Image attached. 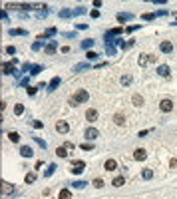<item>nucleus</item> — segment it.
<instances>
[{
    "mask_svg": "<svg viewBox=\"0 0 177 199\" xmlns=\"http://www.w3.org/2000/svg\"><path fill=\"white\" fill-rule=\"evenodd\" d=\"M56 131H60V133H68V131H70V123L64 121V119H58V121H56Z\"/></svg>",
    "mask_w": 177,
    "mask_h": 199,
    "instance_id": "20e7f679",
    "label": "nucleus"
},
{
    "mask_svg": "<svg viewBox=\"0 0 177 199\" xmlns=\"http://www.w3.org/2000/svg\"><path fill=\"white\" fill-rule=\"evenodd\" d=\"M60 82H62V80L58 78V76H56V78H52V80H50V84H48V92H54V90L60 86Z\"/></svg>",
    "mask_w": 177,
    "mask_h": 199,
    "instance_id": "9b49d317",
    "label": "nucleus"
},
{
    "mask_svg": "<svg viewBox=\"0 0 177 199\" xmlns=\"http://www.w3.org/2000/svg\"><path fill=\"white\" fill-rule=\"evenodd\" d=\"M133 18V14H128V12H120L118 14V20L120 22H128V20H132Z\"/></svg>",
    "mask_w": 177,
    "mask_h": 199,
    "instance_id": "6ab92c4d",
    "label": "nucleus"
},
{
    "mask_svg": "<svg viewBox=\"0 0 177 199\" xmlns=\"http://www.w3.org/2000/svg\"><path fill=\"white\" fill-rule=\"evenodd\" d=\"M86 119H88V121H96V119H98V110L90 108L88 112H86Z\"/></svg>",
    "mask_w": 177,
    "mask_h": 199,
    "instance_id": "f8f14e48",
    "label": "nucleus"
},
{
    "mask_svg": "<svg viewBox=\"0 0 177 199\" xmlns=\"http://www.w3.org/2000/svg\"><path fill=\"white\" fill-rule=\"evenodd\" d=\"M42 70H44V66H32V72H30V74H32V76H36V74H40Z\"/></svg>",
    "mask_w": 177,
    "mask_h": 199,
    "instance_id": "7c9ffc66",
    "label": "nucleus"
},
{
    "mask_svg": "<svg viewBox=\"0 0 177 199\" xmlns=\"http://www.w3.org/2000/svg\"><path fill=\"white\" fill-rule=\"evenodd\" d=\"M56 50H58V44H56V42L46 44V48H44V52H46V54H50V56H52V54H56Z\"/></svg>",
    "mask_w": 177,
    "mask_h": 199,
    "instance_id": "9d476101",
    "label": "nucleus"
},
{
    "mask_svg": "<svg viewBox=\"0 0 177 199\" xmlns=\"http://www.w3.org/2000/svg\"><path fill=\"white\" fill-rule=\"evenodd\" d=\"M92 46H94V40H92V38H88V40H84V42H82V48H84V50H90Z\"/></svg>",
    "mask_w": 177,
    "mask_h": 199,
    "instance_id": "a878e982",
    "label": "nucleus"
},
{
    "mask_svg": "<svg viewBox=\"0 0 177 199\" xmlns=\"http://www.w3.org/2000/svg\"><path fill=\"white\" fill-rule=\"evenodd\" d=\"M42 46H44V42H40V40H38V42H34V44H32V50L36 52V50H40Z\"/></svg>",
    "mask_w": 177,
    "mask_h": 199,
    "instance_id": "c9c22d12",
    "label": "nucleus"
},
{
    "mask_svg": "<svg viewBox=\"0 0 177 199\" xmlns=\"http://www.w3.org/2000/svg\"><path fill=\"white\" fill-rule=\"evenodd\" d=\"M58 197L60 199H72V191H70V189H62Z\"/></svg>",
    "mask_w": 177,
    "mask_h": 199,
    "instance_id": "4be33fe9",
    "label": "nucleus"
},
{
    "mask_svg": "<svg viewBox=\"0 0 177 199\" xmlns=\"http://www.w3.org/2000/svg\"><path fill=\"white\" fill-rule=\"evenodd\" d=\"M124 183H126V179H124V177H116V179H114V185H116V187H122Z\"/></svg>",
    "mask_w": 177,
    "mask_h": 199,
    "instance_id": "473e14b6",
    "label": "nucleus"
},
{
    "mask_svg": "<svg viewBox=\"0 0 177 199\" xmlns=\"http://www.w3.org/2000/svg\"><path fill=\"white\" fill-rule=\"evenodd\" d=\"M2 74H4V76H8V74H16V70H14L12 64H4V66H2Z\"/></svg>",
    "mask_w": 177,
    "mask_h": 199,
    "instance_id": "4468645a",
    "label": "nucleus"
},
{
    "mask_svg": "<svg viewBox=\"0 0 177 199\" xmlns=\"http://www.w3.org/2000/svg\"><path fill=\"white\" fill-rule=\"evenodd\" d=\"M36 181V173H26V183H34Z\"/></svg>",
    "mask_w": 177,
    "mask_h": 199,
    "instance_id": "2f4dec72",
    "label": "nucleus"
},
{
    "mask_svg": "<svg viewBox=\"0 0 177 199\" xmlns=\"http://www.w3.org/2000/svg\"><path fill=\"white\" fill-rule=\"evenodd\" d=\"M157 74H159L161 78H169V66H165V64H161V66L157 68Z\"/></svg>",
    "mask_w": 177,
    "mask_h": 199,
    "instance_id": "1a4fd4ad",
    "label": "nucleus"
},
{
    "mask_svg": "<svg viewBox=\"0 0 177 199\" xmlns=\"http://www.w3.org/2000/svg\"><path fill=\"white\" fill-rule=\"evenodd\" d=\"M130 84H132V76H130V74H126V76L122 78V86H130Z\"/></svg>",
    "mask_w": 177,
    "mask_h": 199,
    "instance_id": "c756f323",
    "label": "nucleus"
},
{
    "mask_svg": "<svg viewBox=\"0 0 177 199\" xmlns=\"http://www.w3.org/2000/svg\"><path fill=\"white\" fill-rule=\"evenodd\" d=\"M12 191H14V185L8 183V181H2V193L8 195V193H12Z\"/></svg>",
    "mask_w": 177,
    "mask_h": 199,
    "instance_id": "ddd939ff",
    "label": "nucleus"
},
{
    "mask_svg": "<svg viewBox=\"0 0 177 199\" xmlns=\"http://www.w3.org/2000/svg\"><path fill=\"white\" fill-rule=\"evenodd\" d=\"M155 16H157V14H153V12H145V14H143L141 18H143V20H147V22H151V20H153Z\"/></svg>",
    "mask_w": 177,
    "mask_h": 199,
    "instance_id": "cd10ccee",
    "label": "nucleus"
},
{
    "mask_svg": "<svg viewBox=\"0 0 177 199\" xmlns=\"http://www.w3.org/2000/svg\"><path fill=\"white\" fill-rule=\"evenodd\" d=\"M90 68V62H84V64H76L74 66V72H82V70H88Z\"/></svg>",
    "mask_w": 177,
    "mask_h": 199,
    "instance_id": "412c9836",
    "label": "nucleus"
},
{
    "mask_svg": "<svg viewBox=\"0 0 177 199\" xmlns=\"http://www.w3.org/2000/svg\"><path fill=\"white\" fill-rule=\"evenodd\" d=\"M6 54H10V56L16 54V48H14V46H8V48H6Z\"/></svg>",
    "mask_w": 177,
    "mask_h": 199,
    "instance_id": "a19ab883",
    "label": "nucleus"
},
{
    "mask_svg": "<svg viewBox=\"0 0 177 199\" xmlns=\"http://www.w3.org/2000/svg\"><path fill=\"white\" fill-rule=\"evenodd\" d=\"M58 16H60V18H70V16H74V10L64 8V10H60V12H58Z\"/></svg>",
    "mask_w": 177,
    "mask_h": 199,
    "instance_id": "dca6fc26",
    "label": "nucleus"
},
{
    "mask_svg": "<svg viewBox=\"0 0 177 199\" xmlns=\"http://www.w3.org/2000/svg\"><path fill=\"white\" fill-rule=\"evenodd\" d=\"M141 177H143V179H151V177H153V171H151V169H143V171H141Z\"/></svg>",
    "mask_w": 177,
    "mask_h": 199,
    "instance_id": "393cba45",
    "label": "nucleus"
},
{
    "mask_svg": "<svg viewBox=\"0 0 177 199\" xmlns=\"http://www.w3.org/2000/svg\"><path fill=\"white\" fill-rule=\"evenodd\" d=\"M26 70H32V66H30V64H28V62H26V64H24V66H22V72H26Z\"/></svg>",
    "mask_w": 177,
    "mask_h": 199,
    "instance_id": "c03bdc74",
    "label": "nucleus"
},
{
    "mask_svg": "<svg viewBox=\"0 0 177 199\" xmlns=\"http://www.w3.org/2000/svg\"><path fill=\"white\" fill-rule=\"evenodd\" d=\"M72 185H74L76 189H84V187H86V181H76V183H72Z\"/></svg>",
    "mask_w": 177,
    "mask_h": 199,
    "instance_id": "e433bc0d",
    "label": "nucleus"
},
{
    "mask_svg": "<svg viewBox=\"0 0 177 199\" xmlns=\"http://www.w3.org/2000/svg\"><path fill=\"white\" fill-rule=\"evenodd\" d=\"M32 125H34V127H36V129H40V127H44V123H42V121H34V123H32Z\"/></svg>",
    "mask_w": 177,
    "mask_h": 199,
    "instance_id": "37998d69",
    "label": "nucleus"
},
{
    "mask_svg": "<svg viewBox=\"0 0 177 199\" xmlns=\"http://www.w3.org/2000/svg\"><path fill=\"white\" fill-rule=\"evenodd\" d=\"M64 147H66V149H74V147H76V145H74V143H72V141H66V143H64Z\"/></svg>",
    "mask_w": 177,
    "mask_h": 199,
    "instance_id": "79ce46f5",
    "label": "nucleus"
},
{
    "mask_svg": "<svg viewBox=\"0 0 177 199\" xmlns=\"http://www.w3.org/2000/svg\"><path fill=\"white\" fill-rule=\"evenodd\" d=\"M28 32L22 30V28H10V36H26Z\"/></svg>",
    "mask_w": 177,
    "mask_h": 199,
    "instance_id": "f3484780",
    "label": "nucleus"
},
{
    "mask_svg": "<svg viewBox=\"0 0 177 199\" xmlns=\"http://www.w3.org/2000/svg\"><path fill=\"white\" fill-rule=\"evenodd\" d=\"M14 114H16V116H22V114H24V106H22V104H16V106H14Z\"/></svg>",
    "mask_w": 177,
    "mask_h": 199,
    "instance_id": "b1692460",
    "label": "nucleus"
},
{
    "mask_svg": "<svg viewBox=\"0 0 177 199\" xmlns=\"http://www.w3.org/2000/svg\"><path fill=\"white\" fill-rule=\"evenodd\" d=\"M94 187L102 189V187H104V179H100V177H98V179H94Z\"/></svg>",
    "mask_w": 177,
    "mask_h": 199,
    "instance_id": "72a5a7b5",
    "label": "nucleus"
},
{
    "mask_svg": "<svg viewBox=\"0 0 177 199\" xmlns=\"http://www.w3.org/2000/svg\"><path fill=\"white\" fill-rule=\"evenodd\" d=\"M56 153H58V157H66V155H68V151H66V147H64V145H62V147H58V149H56Z\"/></svg>",
    "mask_w": 177,
    "mask_h": 199,
    "instance_id": "c85d7f7f",
    "label": "nucleus"
},
{
    "mask_svg": "<svg viewBox=\"0 0 177 199\" xmlns=\"http://www.w3.org/2000/svg\"><path fill=\"white\" fill-rule=\"evenodd\" d=\"M137 62H139V66L143 68V66H147V64H151V62H155V56H151V54H141Z\"/></svg>",
    "mask_w": 177,
    "mask_h": 199,
    "instance_id": "f03ea898",
    "label": "nucleus"
},
{
    "mask_svg": "<svg viewBox=\"0 0 177 199\" xmlns=\"http://www.w3.org/2000/svg\"><path fill=\"white\" fill-rule=\"evenodd\" d=\"M159 110H161L163 114L171 112V110H173V102H171V100H167V98H165V100H161V102H159Z\"/></svg>",
    "mask_w": 177,
    "mask_h": 199,
    "instance_id": "7ed1b4c3",
    "label": "nucleus"
},
{
    "mask_svg": "<svg viewBox=\"0 0 177 199\" xmlns=\"http://www.w3.org/2000/svg\"><path fill=\"white\" fill-rule=\"evenodd\" d=\"M8 139L14 141V143H18V141H20V133H18V131H10V133H8Z\"/></svg>",
    "mask_w": 177,
    "mask_h": 199,
    "instance_id": "aec40b11",
    "label": "nucleus"
},
{
    "mask_svg": "<svg viewBox=\"0 0 177 199\" xmlns=\"http://www.w3.org/2000/svg\"><path fill=\"white\" fill-rule=\"evenodd\" d=\"M98 135H100V131H98L96 127H88V129H86V139H90V141L96 139Z\"/></svg>",
    "mask_w": 177,
    "mask_h": 199,
    "instance_id": "6e6552de",
    "label": "nucleus"
},
{
    "mask_svg": "<svg viewBox=\"0 0 177 199\" xmlns=\"http://www.w3.org/2000/svg\"><path fill=\"white\" fill-rule=\"evenodd\" d=\"M54 169H56V165H48V169H46V177H50V175H52V173H54Z\"/></svg>",
    "mask_w": 177,
    "mask_h": 199,
    "instance_id": "4c0bfd02",
    "label": "nucleus"
},
{
    "mask_svg": "<svg viewBox=\"0 0 177 199\" xmlns=\"http://www.w3.org/2000/svg\"><path fill=\"white\" fill-rule=\"evenodd\" d=\"M114 121H116L118 125H124V123H126V118H124L122 114H116V116H114Z\"/></svg>",
    "mask_w": 177,
    "mask_h": 199,
    "instance_id": "5701e85b",
    "label": "nucleus"
},
{
    "mask_svg": "<svg viewBox=\"0 0 177 199\" xmlns=\"http://www.w3.org/2000/svg\"><path fill=\"white\" fill-rule=\"evenodd\" d=\"M106 50H108V54H114V52H116V48H114V46H108Z\"/></svg>",
    "mask_w": 177,
    "mask_h": 199,
    "instance_id": "a18cd8bd",
    "label": "nucleus"
},
{
    "mask_svg": "<svg viewBox=\"0 0 177 199\" xmlns=\"http://www.w3.org/2000/svg\"><path fill=\"white\" fill-rule=\"evenodd\" d=\"M84 167H86V163L78 159V161H74V163H72V167H70V169H72V173H76V175H78V173H82V171H84Z\"/></svg>",
    "mask_w": 177,
    "mask_h": 199,
    "instance_id": "39448f33",
    "label": "nucleus"
},
{
    "mask_svg": "<svg viewBox=\"0 0 177 199\" xmlns=\"http://www.w3.org/2000/svg\"><path fill=\"white\" fill-rule=\"evenodd\" d=\"M147 133H149V131H147V129H143V131H139V137H147Z\"/></svg>",
    "mask_w": 177,
    "mask_h": 199,
    "instance_id": "de8ad7c7",
    "label": "nucleus"
},
{
    "mask_svg": "<svg viewBox=\"0 0 177 199\" xmlns=\"http://www.w3.org/2000/svg\"><path fill=\"white\" fill-rule=\"evenodd\" d=\"M34 141H36V143H38V145L42 147V149L46 147V141H44V139H40V137H36V135H34Z\"/></svg>",
    "mask_w": 177,
    "mask_h": 199,
    "instance_id": "58836bf2",
    "label": "nucleus"
},
{
    "mask_svg": "<svg viewBox=\"0 0 177 199\" xmlns=\"http://www.w3.org/2000/svg\"><path fill=\"white\" fill-rule=\"evenodd\" d=\"M80 147H82L84 151H92V149H94V143H82Z\"/></svg>",
    "mask_w": 177,
    "mask_h": 199,
    "instance_id": "f704fd0d",
    "label": "nucleus"
},
{
    "mask_svg": "<svg viewBox=\"0 0 177 199\" xmlns=\"http://www.w3.org/2000/svg\"><path fill=\"white\" fill-rule=\"evenodd\" d=\"M90 100V94L86 90H78L72 98H70V106H80V104H86Z\"/></svg>",
    "mask_w": 177,
    "mask_h": 199,
    "instance_id": "f257e3e1",
    "label": "nucleus"
},
{
    "mask_svg": "<svg viewBox=\"0 0 177 199\" xmlns=\"http://www.w3.org/2000/svg\"><path fill=\"white\" fill-rule=\"evenodd\" d=\"M86 58H88V62H90V60H96V58H98V54H96V52H92V50H90L88 54H86Z\"/></svg>",
    "mask_w": 177,
    "mask_h": 199,
    "instance_id": "ea45409f",
    "label": "nucleus"
},
{
    "mask_svg": "<svg viewBox=\"0 0 177 199\" xmlns=\"http://www.w3.org/2000/svg\"><path fill=\"white\" fill-rule=\"evenodd\" d=\"M133 157H135V161H145V157H147V153H145V149H141V147H137V149H135V153H133Z\"/></svg>",
    "mask_w": 177,
    "mask_h": 199,
    "instance_id": "0eeeda50",
    "label": "nucleus"
},
{
    "mask_svg": "<svg viewBox=\"0 0 177 199\" xmlns=\"http://www.w3.org/2000/svg\"><path fill=\"white\" fill-rule=\"evenodd\" d=\"M159 50H161L163 54H171V52H173V44L165 40V42H161V44H159Z\"/></svg>",
    "mask_w": 177,
    "mask_h": 199,
    "instance_id": "423d86ee",
    "label": "nucleus"
},
{
    "mask_svg": "<svg viewBox=\"0 0 177 199\" xmlns=\"http://www.w3.org/2000/svg\"><path fill=\"white\" fill-rule=\"evenodd\" d=\"M104 167H106V169H108V171H114V169H116V167H118V161H116V159H108V161H106V165H104Z\"/></svg>",
    "mask_w": 177,
    "mask_h": 199,
    "instance_id": "a211bd4d",
    "label": "nucleus"
},
{
    "mask_svg": "<svg viewBox=\"0 0 177 199\" xmlns=\"http://www.w3.org/2000/svg\"><path fill=\"white\" fill-rule=\"evenodd\" d=\"M132 102H133V106H141V104H143V98L135 94V96H133V98H132Z\"/></svg>",
    "mask_w": 177,
    "mask_h": 199,
    "instance_id": "bb28decb",
    "label": "nucleus"
},
{
    "mask_svg": "<svg viewBox=\"0 0 177 199\" xmlns=\"http://www.w3.org/2000/svg\"><path fill=\"white\" fill-rule=\"evenodd\" d=\"M36 88H38V86H36ZM36 88H28V94H30V96H34V94H36Z\"/></svg>",
    "mask_w": 177,
    "mask_h": 199,
    "instance_id": "49530a36",
    "label": "nucleus"
},
{
    "mask_svg": "<svg viewBox=\"0 0 177 199\" xmlns=\"http://www.w3.org/2000/svg\"><path fill=\"white\" fill-rule=\"evenodd\" d=\"M32 147H28V145H22L20 147V155H24V157H32Z\"/></svg>",
    "mask_w": 177,
    "mask_h": 199,
    "instance_id": "2eb2a0df",
    "label": "nucleus"
}]
</instances>
